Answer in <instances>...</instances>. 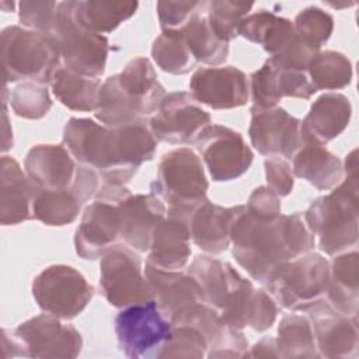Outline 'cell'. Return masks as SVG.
Wrapping results in <instances>:
<instances>
[{
  "instance_id": "836d02e7",
  "label": "cell",
  "mask_w": 359,
  "mask_h": 359,
  "mask_svg": "<svg viewBox=\"0 0 359 359\" xmlns=\"http://www.w3.org/2000/svg\"><path fill=\"white\" fill-rule=\"evenodd\" d=\"M178 31L182 34L196 63L217 66L227 60L229 43L213 34L206 17V8Z\"/></svg>"
},
{
  "instance_id": "d590c367",
  "label": "cell",
  "mask_w": 359,
  "mask_h": 359,
  "mask_svg": "<svg viewBox=\"0 0 359 359\" xmlns=\"http://www.w3.org/2000/svg\"><path fill=\"white\" fill-rule=\"evenodd\" d=\"M81 205L80 199L72 191L35 188L32 219L46 226H65L77 219Z\"/></svg>"
},
{
  "instance_id": "ffe728a7",
  "label": "cell",
  "mask_w": 359,
  "mask_h": 359,
  "mask_svg": "<svg viewBox=\"0 0 359 359\" xmlns=\"http://www.w3.org/2000/svg\"><path fill=\"white\" fill-rule=\"evenodd\" d=\"M252 108H273L283 97L309 100L317 91L307 72L279 66L271 57L250 77Z\"/></svg>"
},
{
  "instance_id": "44dd1931",
  "label": "cell",
  "mask_w": 359,
  "mask_h": 359,
  "mask_svg": "<svg viewBox=\"0 0 359 359\" xmlns=\"http://www.w3.org/2000/svg\"><path fill=\"white\" fill-rule=\"evenodd\" d=\"M24 170L38 189L72 191L80 164L65 144H36L27 153Z\"/></svg>"
},
{
  "instance_id": "8992f818",
  "label": "cell",
  "mask_w": 359,
  "mask_h": 359,
  "mask_svg": "<svg viewBox=\"0 0 359 359\" xmlns=\"http://www.w3.org/2000/svg\"><path fill=\"white\" fill-rule=\"evenodd\" d=\"M1 67L6 83L34 81L50 84L62 57L53 42L43 34L10 25L0 35Z\"/></svg>"
},
{
  "instance_id": "bcb514c9",
  "label": "cell",
  "mask_w": 359,
  "mask_h": 359,
  "mask_svg": "<svg viewBox=\"0 0 359 359\" xmlns=\"http://www.w3.org/2000/svg\"><path fill=\"white\" fill-rule=\"evenodd\" d=\"M280 196H278L269 187L255 188L245 205L247 210L259 219H275L280 215Z\"/></svg>"
},
{
  "instance_id": "4dcf8cb0",
  "label": "cell",
  "mask_w": 359,
  "mask_h": 359,
  "mask_svg": "<svg viewBox=\"0 0 359 359\" xmlns=\"http://www.w3.org/2000/svg\"><path fill=\"white\" fill-rule=\"evenodd\" d=\"M238 35L258 43L272 56L280 53L294 38L293 22L268 10H259L243 18Z\"/></svg>"
},
{
  "instance_id": "e575fe53",
  "label": "cell",
  "mask_w": 359,
  "mask_h": 359,
  "mask_svg": "<svg viewBox=\"0 0 359 359\" xmlns=\"http://www.w3.org/2000/svg\"><path fill=\"white\" fill-rule=\"evenodd\" d=\"M275 339L279 358H320L307 314H286L279 323Z\"/></svg>"
},
{
  "instance_id": "2e32d148",
  "label": "cell",
  "mask_w": 359,
  "mask_h": 359,
  "mask_svg": "<svg viewBox=\"0 0 359 359\" xmlns=\"http://www.w3.org/2000/svg\"><path fill=\"white\" fill-rule=\"evenodd\" d=\"M302 313L307 314L311 321L320 358H356L359 346L358 316L337 311L325 297Z\"/></svg>"
},
{
  "instance_id": "ab89813d",
  "label": "cell",
  "mask_w": 359,
  "mask_h": 359,
  "mask_svg": "<svg viewBox=\"0 0 359 359\" xmlns=\"http://www.w3.org/2000/svg\"><path fill=\"white\" fill-rule=\"evenodd\" d=\"M294 34L306 46L320 52L334 31V18L320 7H306L294 18Z\"/></svg>"
},
{
  "instance_id": "9a60e30c",
  "label": "cell",
  "mask_w": 359,
  "mask_h": 359,
  "mask_svg": "<svg viewBox=\"0 0 359 359\" xmlns=\"http://www.w3.org/2000/svg\"><path fill=\"white\" fill-rule=\"evenodd\" d=\"M248 136L254 149L268 157L292 160L303 146L300 122L280 107L250 108Z\"/></svg>"
},
{
  "instance_id": "b9f144b4",
  "label": "cell",
  "mask_w": 359,
  "mask_h": 359,
  "mask_svg": "<svg viewBox=\"0 0 359 359\" xmlns=\"http://www.w3.org/2000/svg\"><path fill=\"white\" fill-rule=\"evenodd\" d=\"M208 352L206 338L194 327L172 325L171 335L163 345L157 358H203Z\"/></svg>"
},
{
  "instance_id": "83f0119b",
  "label": "cell",
  "mask_w": 359,
  "mask_h": 359,
  "mask_svg": "<svg viewBox=\"0 0 359 359\" xmlns=\"http://www.w3.org/2000/svg\"><path fill=\"white\" fill-rule=\"evenodd\" d=\"M359 254L356 250L345 251L330 264V278L325 300L339 313L358 316L359 306Z\"/></svg>"
},
{
  "instance_id": "7c38bea8",
  "label": "cell",
  "mask_w": 359,
  "mask_h": 359,
  "mask_svg": "<svg viewBox=\"0 0 359 359\" xmlns=\"http://www.w3.org/2000/svg\"><path fill=\"white\" fill-rule=\"evenodd\" d=\"M100 289L105 300L118 309L153 300L140 257L126 244H116L101 257Z\"/></svg>"
},
{
  "instance_id": "9c48e42d",
  "label": "cell",
  "mask_w": 359,
  "mask_h": 359,
  "mask_svg": "<svg viewBox=\"0 0 359 359\" xmlns=\"http://www.w3.org/2000/svg\"><path fill=\"white\" fill-rule=\"evenodd\" d=\"M330 262L318 252H306L278 266L264 283L280 307L304 311L325 296Z\"/></svg>"
},
{
  "instance_id": "d6a6232c",
  "label": "cell",
  "mask_w": 359,
  "mask_h": 359,
  "mask_svg": "<svg viewBox=\"0 0 359 359\" xmlns=\"http://www.w3.org/2000/svg\"><path fill=\"white\" fill-rule=\"evenodd\" d=\"M137 7V1H74V15L84 28L102 35L133 17Z\"/></svg>"
},
{
  "instance_id": "4fadbf2b",
  "label": "cell",
  "mask_w": 359,
  "mask_h": 359,
  "mask_svg": "<svg viewBox=\"0 0 359 359\" xmlns=\"http://www.w3.org/2000/svg\"><path fill=\"white\" fill-rule=\"evenodd\" d=\"M216 182L237 180L248 171L254 153L244 137L234 129L210 123L201 130L192 143Z\"/></svg>"
},
{
  "instance_id": "74e56055",
  "label": "cell",
  "mask_w": 359,
  "mask_h": 359,
  "mask_svg": "<svg viewBox=\"0 0 359 359\" xmlns=\"http://www.w3.org/2000/svg\"><path fill=\"white\" fill-rule=\"evenodd\" d=\"M151 57L163 72L170 74H187L198 65L180 31H161L153 42Z\"/></svg>"
},
{
  "instance_id": "5bb4252c",
  "label": "cell",
  "mask_w": 359,
  "mask_h": 359,
  "mask_svg": "<svg viewBox=\"0 0 359 359\" xmlns=\"http://www.w3.org/2000/svg\"><path fill=\"white\" fill-rule=\"evenodd\" d=\"M212 116L202 109L189 93L174 91L164 97L158 109L149 118V128L157 142L168 144L194 143Z\"/></svg>"
},
{
  "instance_id": "f1b7e54d",
  "label": "cell",
  "mask_w": 359,
  "mask_h": 359,
  "mask_svg": "<svg viewBox=\"0 0 359 359\" xmlns=\"http://www.w3.org/2000/svg\"><path fill=\"white\" fill-rule=\"evenodd\" d=\"M202 290L203 302L217 311L222 310L229 293L244 278L229 262L208 255H198L188 268Z\"/></svg>"
},
{
  "instance_id": "4316f807",
  "label": "cell",
  "mask_w": 359,
  "mask_h": 359,
  "mask_svg": "<svg viewBox=\"0 0 359 359\" xmlns=\"http://www.w3.org/2000/svg\"><path fill=\"white\" fill-rule=\"evenodd\" d=\"M191 255V233L188 223L167 216L154 230L147 264L167 271H181Z\"/></svg>"
},
{
  "instance_id": "7dc6e473",
  "label": "cell",
  "mask_w": 359,
  "mask_h": 359,
  "mask_svg": "<svg viewBox=\"0 0 359 359\" xmlns=\"http://www.w3.org/2000/svg\"><path fill=\"white\" fill-rule=\"evenodd\" d=\"M247 358H279L276 339L272 337L262 338L251 348Z\"/></svg>"
},
{
  "instance_id": "7a4b0ae2",
  "label": "cell",
  "mask_w": 359,
  "mask_h": 359,
  "mask_svg": "<svg viewBox=\"0 0 359 359\" xmlns=\"http://www.w3.org/2000/svg\"><path fill=\"white\" fill-rule=\"evenodd\" d=\"M165 95L151 62L139 56L102 83L94 115L111 128L147 121Z\"/></svg>"
},
{
  "instance_id": "f35d334b",
  "label": "cell",
  "mask_w": 359,
  "mask_h": 359,
  "mask_svg": "<svg viewBox=\"0 0 359 359\" xmlns=\"http://www.w3.org/2000/svg\"><path fill=\"white\" fill-rule=\"evenodd\" d=\"M254 3L213 0L208 1L206 17L213 34L223 42H230L238 36V28L244 17L248 15Z\"/></svg>"
},
{
  "instance_id": "8d00e7d4",
  "label": "cell",
  "mask_w": 359,
  "mask_h": 359,
  "mask_svg": "<svg viewBox=\"0 0 359 359\" xmlns=\"http://www.w3.org/2000/svg\"><path fill=\"white\" fill-rule=\"evenodd\" d=\"M307 74L314 88L341 90L352 81V63L341 52L320 50L309 63Z\"/></svg>"
},
{
  "instance_id": "7bdbcfd3",
  "label": "cell",
  "mask_w": 359,
  "mask_h": 359,
  "mask_svg": "<svg viewBox=\"0 0 359 359\" xmlns=\"http://www.w3.org/2000/svg\"><path fill=\"white\" fill-rule=\"evenodd\" d=\"M208 1H158L157 14L161 31H178L202 13Z\"/></svg>"
},
{
  "instance_id": "484cf974",
  "label": "cell",
  "mask_w": 359,
  "mask_h": 359,
  "mask_svg": "<svg viewBox=\"0 0 359 359\" xmlns=\"http://www.w3.org/2000/svg\"><path fill=\"white\" fill-rule=\"evenodd\" d=\"M35 187L21 168L20 163L3 156L0 161V223L20 224L32 219Z\"/></svg>"
},
{
  "instance_id": "ac0fdd59",
  "label": "cell",
  "mask_w": 359,
  "mask_h": 359,
  "mask_svg": "<svg viewBox=\"0 0 359 359\" xmlns=\"http://www.w3.org/2000/svg\"><path fill=\"white\" fill-rule=\"evenodd\" d=\"M121 241V216L114 202L95 199L81 216L74 234V248L83 259H98Z\"/></svg>"
},
{
  "instance_id": "ba28073f",
  "label": "cell",
  "mask_w": 359,
  "mask_h": 359,
  "mask_svg": "<svg viewBox=\"0 0 359 359\" xmlns=\"http://www.w3.org/2000/svg\"><path fill=\"white\" fill-rule=\"evenodd\" d=\"M60 53L66 69L98 79L105 72L109 42L105 35L84 28L74 15V1H60L46 34Z\"/></svg>"
},
{
  "instance_id": "5b68a950",
  "label": "cell",
  "mask_w": 359,
  "mask_h": 359,
  "mask_svg": "<svg viewBox=\"0 0 359 359\" xmlns=\"http://www.w3.org/2000/svg\"><path fill=\"white\" fill-rule=\"evenodd\" d=\"M209 182L198 154L189 147L165 153L150 192L167 205V216L188 222L191 213L208 199Z\"/></svg>"
},
{
  "instance_id": "ee69618b",
  "label": "cell",
  "mask_w": 359,
  "mask_h": 359,
  "mask_svg": "<svg viewBox=\"0 0 359 359\" xmlns=\"http://www.w3.org/2000/svg\"><path fill=\"white\" fill-rule=\"evenodd\" d=\"M59 3L46 0L20 1L18 18L22 27L46 35L55 21Z\"/></svg>"
},
{
  "instance_id": "f546056e",
  "label": "cell",
  "mask_w": 359,
  "mask_h": 359,
  "mask_svg": "<svg viewBox=\"0 0 359 359\" xmlns=\"http://www.w3.org/2000/svg\"><path fill=\"white\" fill-rule=\"evenodd\" d=\"M293 175L318 191H330L344 180L342 161L324 146L304 144L293 156Z\"/></svg>"
},
{
  "instance_id": "52a82bcc",
  "label": "cell",
  "mask_w": 359,
  "mask_h": 359,
  "mask_svg": "<svg viewBox=\"0 0 359 359\" xmlns=\"http://www.w3.org/2000/svg\"><path fill=\"white\" fill-rule=\"evenodd\" d=\"M3 356L73 359L83 348L81 334L62 318L39 314L21 323L14 331L3 328Z\"/></svg>"
},
{
  "instance_id": "d6986e66",
  "label": "cell",
  "mask_w": 359,
  "mask_h": 359,
  "mask_svg": "<svg viewBox=\"0 0 359 359\" xmlns=\"http://www.w3.org/2000/svg\"><path fill=\"white\" fill-rule=\"evenodd\" d=\"M121 216V241L137 252L150 248L157 226L167 217L165 203L154 194H130L118 202Z\"/></svg>"
},
{
  "instance_id": "d4e9b609",
  "label": "cell",
  "mask_w": 359,
  "mask_h": 359,
  "mask_svg": "<svg viewBox=\"0 0 359 359\" xmlns=\"http://www.w3.org/2000/svg\"><path fill=\"white\" fill-rule=\"evenodd\" d=\"M241 205L224 208L206 199L189 216L188 227L192 241L202 251L217 255L230 245V231Z\"/></svg>"
},
{
  "instance_id": "3957f363",
  "label": "cell",
  "mask_w": 359,
  "mask_h": 359,
  "mask_svg": "<svg viewBox=\"0 0 359 359\" xmlns=\"http://www.w3.org/2000/svg\"><path fill=\"white\" fill-rule=\"evenodd\" d=\"M358 150L345 158V178L332 191L317 198L304 212V223L313 236L318 237V247L328 255H338L358 244L359 180Z\"/></svg>"
},
{
  "instance_id": "cb8c5ba5",
  "label": "cell",
  "mask_w": 359,
  "mask_h": 359,
  "mask_svg": "<svg viewBox=\"0 0 359 359\" xmlns=\"http://www.w3.org/2000/svg\"><path fill=\"white\" fill-rule=\"evenodd\" d=\"M144 276L158 310L171 320L177 313L203 302L199 283L188 272L167 271L146 262Z\"/></svg>"
},
{
  "instance_id": "7402d4cb",
  "label": "cell",
  "mask_w": 359,
  "mask_h": 359,
  "mask_svg": "<svg viewBox=\"0 0 359 359\" xmlns=\"http://www.w3.org/2000/svg\"><path fill=\"white\" fill-rule=\"evenodd\" d=\"M278 311V304L268 292L255 289L247 278H243L229 293L219 313L233 328L251 327L254 331L264 332L272 327Z\"/></svg>"
},
{
  "instance_id": "1f68e13d",
  "label": "cell",
  "mask_w": 359,
  "mask_h": 359,
  "mask_svg": "<svg viewBox=\"0 0 359 359\" xmlns=\"http://www.w3.org/2000/svg\"><path fill=\"white\" fill-rule=\"evenodd\" d=\"M52 91L60 104L72 111H95L101 80L77 74L60 66L52 79Z\"/></svg>"
},
{
  "instance_id": "6da1fadb",
  "label": "cell",
  "mask_w": 359,
  "mask_h": 359,
  "mask_svg": "<svg viewBox=\"0 0 359 359\" xmlns=\"http://www.w3.org/2000/svg\"><path fill=\"white\" fill-rule=\"evenodd\" d=\"M230 243L238 265L264 285L278 266L309 252L316 240L300 213L259 219L241 205L231 226Z\"/></svg>"
},
{
  "instance_id": "603a6c76",
  "label": "cell",
  "mask_w": 359,
  "mask_h": 359,
  "mask_svg": "<svg viewBox=\"0 0 359 359\" xmlns=\"http://www.w3.org/2000/svg\"><path fill=\"white\" fill-rule=\"evenodd\" d=\"M351 116L352 105L346 95L339 93L320 95L300 122L303 144H327L348 128Z\"/></svg>"
},
{
  "instance_id": "30bf717a",
  "label": "cell",
  "mask_w": 359,
  "mask_h": 359,
  "mask_svg": "<svg viewBox=\"0 0 359 359\" xmlns=\"http://www.w3.org/2000/svg\"><path fill=\"white\" fill-rule=\"evenodd\" d=\"M171 321L154 300L123 307L115 317L119 351L132 359L157 358L171 335Z\"/></svg>"
},
{
  "instance_id": "f6af8a7d",
  "label": "cell",
  "mask_w": 359,
  "mask_h": 359,
  "mask_svg": "<svg viewBox=\"0 0 359 359\" xmlns=\"http://www.w3.org/2000/svg\"><path fill=\"white\" fill-rule=\"evenodd\" d=\"M266 182L278 196H286L294 185V175L287 160L280 157H269L264 163Z\"/></svg>"
},
{
  "instance_id": "60d3db41",
  "label": "cell",
  "mask_w": 359,
  "mask_h": 359,
  "mask_svg": "<svg viewBox=\"0 0 359 359\" xmlns=\"http://www.w3.org/2000/svg\"><path fill=\"white\" fill-rule=\"evenodd\" d=\"M10 104L17 116L41 119L52 108V100L46 86L34 81H22L10 94Z\"/></svg>"
},
{
  "instance_id": "e0dca14e",
  "label": "cell",
  "mask_w": 359,
  "mask_h": 359,
  "mask_svg": "<svg viewBox=\"0 0 359 359\" xmlns=\"http://www.w3.org/2000/svg\"><path fill=\"white\" fill-rule=\"evenodd\" d=\"M192 98L212 109H234L247 104L250 84L245 73L234 66L201 67L191 80Z\"/></svg>"
},
{
  "instance_id": "8fae6325",
  "label": "cell",
  "mask_w": 359,
  "mask_h": 359,
  "mask_svg": "<svg viewBox=\"0 0 359 359\" xmlns=\"http://www.w3.org/2000/svg\"><path fill=\"white\" fill-rule=\"evenodd\" d=\"M32 296L39 309L62 320L79 316L94 296V287L70 265H50L32 282Z\"/></svg>"
},
{
  "instance_id": "277c9868",
  "label": "cell",
  "mask_w": 359,
  "mask_h": 359,
  "mask_svg": "<svg viewBox=\"0 0 359 359\" xmlns=\"http://www.w3.org/2000/svg\"><path fill=\"white\" fill-rule=\"evenodd\" d=\"M63 144L79 164L95 170L102 184L125 185L137 172L123 161L116 128L90 118H70L63 129Z\"/></svg>"
}]
</instances>
